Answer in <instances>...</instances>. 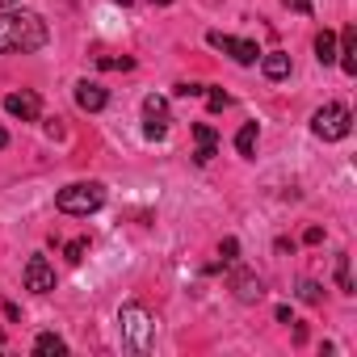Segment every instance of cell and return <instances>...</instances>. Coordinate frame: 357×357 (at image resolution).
<instances>
[{
    "label": "cell",
    "instance_id": "cell-1",
    "mask_svg": "<svg viewBox=\"0 0 357 357\" xmlns=\"http://www.w3.org/2000/svg\"><path fill=\"white\" fill-rule=\"evenodd\" d=\"M47 22L38 13H0V55H34L47 47Z\"/></svg>",
    "mask_w": 357,
    "mask_h": 357
},
{
    "label": "cell",
    "instance_id": "cell-2",
    "mask_svg": "<svg viewBox=\"0 0 357 357\" xmlns=\"http://www.w3.org/2000/svg\"><path fill=\"white\" fill-rule=\"evenodd\" d=\"M118 332H122V344H126L130 353H147V349L155 344V319H151V311L139 307V303H126V307L118 311Z\"/></svg>",
    "mask_w": 357,
    "mask_h": 357
},
{
    "label": "cell",
    "instance_id": "cell-3",
    "mask_svg": "<svg viewBox=\"0 0 357 357\" xmlns=\"http://www.w3.org/2000/svg\"><path fill=\"white\" fill-rule=\"evenodd\" d=\"M55 206L63 215H97L105 206V185L101 181H76L55 194Z\"/></svg>",
    "mask_w": 357,
    "mask_h": 357
},
{
    "label": "cell",
    "instance_id": "cell-4",
    "mask_svg": "<svg viewBox=\"0 0 357 357\" xmlns=\"http://www.w3.org/2000/svg\"><path fill=\"white\" fill-rule=\"evenodd\" d=\"M311 130H315V139H324V143H340V139L353 130V114H349L340 101H328V105H319V109L311 114Z\"/></svg>",
    "mask_w": 357,
    "mask_h": 357
},
{
    "label": "cell",
    "instance_id": "cell-5",
    "mask_svg": "<svg viewBox=\"0 0 357 357\" xmlns=\"http://www.w3.org/2000/svg\"><path fill=\"white\" fill-rule=\"evenodd\" d=\"M206 43L215 47V51H227L236 63H244V68H252L257 59H261V51H257V43H248V38H231V34H219V30H211L206 34Z\"/></svg>",
    "mask_w": 357,
    "mask_h": 357
},
{
    "label": "cell",
    "instance_id": "cell-6",
    "mask_svg": "<svg viewBox=\"0 0 357 357\" xmlns=\"http://www.w3.org/2000/svg\"><path fill=\"white\" fill-rule=\"evenodd\" d=\"M143 118H147V126H143V135L147 139H164L168 135V101L164 97H143Z\"/></svg>",
    "mask_w": 357,
    "mask_h": 357
},
{
    "label": "cell",
    "instance_id": "cell-7",
    "mask_svg": "<svg viewBox=\"0 0 357 357\" xmlns=\"http://www.w3.org/2000/svg\"><path fill=\"white\" fill-rule=\"evenodd\" d=\"M26 290H34V294H51L55 290V269H51L47 257H30L26 261Z\"/></svg>",
    "mask_w": 357,
    "mask_h": 357
},
{
    "label": "cell",
    "instance_id": "cell-8",
    "mask_svg": "<svg viewBox=\"0 0 357 357\" xmlns=\"http://www.w3.org/2000/svg\"><path fill=\"white\" fill-rule=\"evenodd\" d=\"M5 109H9L13 118H22V122H34V118L43 114V101H38V93L22 89V93H9V97H5Z\"/></svg>",
    "mask_w": 357,
    "mask_h": 357
},
{
    "label": "cell",
    "instance_id": "cell-9",
    "mask_svg": "<svg viewBox=\"0 0 357 357\" xmlns=\"http://www.w3.org/2000/svg\"><path fill=\"white\" fill-rule=\"evenodd\" d=\"M105 101H109V93H105L97 80H80V84H76V105H80L84 114H97V109H105Z\"/></svg>",
    "mask_w": 357,
    "mask_h": 357
},
{
    "label": "cell",
    "instance_id": "cell-10",
    "mask_svg": "<svg viewBox=\"0 0 357 357\" xmlns=\"http://www.w3.org/2000/svg\"><path fill=\"white\" fill-rule=\"evenodd\" d=\"M336 63H340L349 76H357V30H353V26H344V30H340V51H336Z\"/></svg>",
    "mask_w": 357,
    "mask_h": 357
},
{
    "label": "cell",
    "instance_id": "cell-11",
    "mask_svg": "<svg viewBox=\"0 0 357 357\" xmlns=\"http://www.w3.org/2000/svg\"><path fill=\"white\" fill-rule=\"evenodd\" d=\"M231 290H236V298H240V303H257V298L265 294L261 278H257V273H248V269H240V273L231 278Z\"/></svg>",
    "mask_w": 357,
    "mask_h": 357
},
{
    "label": "cell",
    "instance_id": "cell-12",
    "mask_svg": "<svg viewBox=\"0 0 357 357\" xmlns=\"http://www.w3.org/2000/svg\"><path fill=\"white\" fill-rule=\"evenodd\" d=\"M261 72H265L269 80H286V76H290V55H286V51H269V55H261Z\"/></svg>",
    "mask_w": 357,
    "mask_h": 357
},
{
    "label": "cell",
    "instance_id": "cell-13",
    "mask_svg": "<svg viewBox=\"0 0 357 357\" xmlns=\"http://www.w3.org/2000/svg\"><path fill=\"white\" fill-rule=\"evenodd\" d=\"M194 135H198V155H194V160H198V164H211V160H215V130H211L206 122H198Z\"/></svg>",
    "mask_w": 357,
    "mask_h": 357
},
{
    "label": "cell",
    "instance_id": "cell-14",
    "mask_svg": "<svg viewBox=\"0 0 357 357\" xmlns=\"http://www.w3.org/2000/svg\"><path fill=\"white\" fill-rule=\"evenodd\" d=\"M315 59L328 68V63H336V34L332 30H324V34H315Z\"/></svg>",
    "mask_w": 357,
    "mask_h": 357
},
{
    "label": "cell",
    "instance_id": "cell-15",
    "mask_svg": "<svg viewBox=\"0 0 357 357\" xmlns=\"http://www.w3.org/2000/svg\"><path fill=\"white\" fill-rule=\"evenodd\" d=\"M34 353H43V357H59V353H68V344H63V336H55V332H38Z\"/></svg>",
    "mask_w": 357,
    "mask_h": 357
},
{
    "label": "cell",
    "instance_id": "cell-16",
    "mask_svg": "<svg viewBox=\"0 0 357 357\" xmlns=\"http://www.w3.org/2000/svg\"><path fill=\"white\" fill-rule=\"evenodd\" d=\"M236 151H240V155H252V151H257V122H244V126H240Z\"/></svg>",
    "mask_w": 357,
    "mask_h": 357
},
{
    "label": "cell",
    "instance_id": "cell-17",
    "mask_svg": "<svg viewBox=\"0 0 357 357\" xmlns=\"http://www.w3.org/2000/svg\"><path fill=\"white\" fill-rule=\"evenodd\" d=\"M97 68H105V72H130V68H135V59H130V55H101V59H97Z\"/></svg>",
    "mask_w": 357,
    "mask_h": 357
},
{
    "label": "cell",
    "instance_id": "cell-18",
    "mask_svg": "<svg viewBox=\"0 0 357 357\" xmlns=\"http://www.w3.org/2000/svg\"><path fill=\"white\" fill-rule=\"evenodd\" d=\"M336 286L344 294H353V278H349V252H336Z\"/></svg>",
    "mask_w": 357,
    "mask_h": 357
},
{
    "label": "cell",
    "instance_id": "cell-19",
    "mask_svg": "<svg viewBox=\"0 0 357 357\" xmlns=\"http://www.w3.org/2000/svg\"><path fill=\"white\" fill-rule=\"evenodd\" d=\"M298 298H303V303H319V298H324V286L307 278V282H298Z\"/></svg>",
    "mask_w": 357,
    "mask_h": 357
},
{
    "label": "cell",
    "instance_id": "cell-20",
    "mask_svg": "<svg viewBox=\"0 0 357 357\" xmlns=\"http://www.w3.org/2000/svg\"><path fill=\"white\" fill-rule=\"evenodd\" d=\"M227 101H231V97H227L223 89H206V105H211V114H219V109H227Z\"/></svg>",
    "mask_w": 357,
    "mask_h": 357
},
{
    "label": "cell",
    "instance_id": "cell-21",
    "mask_svg": "<svg viewBox=\"0 0 357 357\" xmlns=\"http://www.w3.org/2000/svg\"><path fill=\"white\" fill-rule=\"evenodd\" d=\"M84 252H89V240H72V244H68V261H72V265H80Z\"/></svg>",
    "mask_w": 357,
    "mask_h": 357
},
{
    "label": "cell",
    "instance_id": "cell-22",
    "mask_svg": "<svg viewBox=\"0 0 357 357\" xmlns=\"http://www.w3.org/2000/svg\"><path fill=\"white\" fill-rule=\"evenodd\" d=\"M206 84H176V97H202Z\"/></svg>",
    "mask_w": 357,
    "mask_h": 357
},
{
    "label": "cell",
    "instance_id": "cell-23",
    "mask_svg": "<svg viewBox=\"0 0 357 357\" xmlns=\"http://www.w3.org/2000/svg\"><path fill=\"white\" fill-rule=\"evenodd\" d=\"M219 252H223V265H231V261H236V252H240V244H236V240H223V248H219Z\"/></svg>",
    "mask_w": 357,
    "mask_h": 357
},
{
    "label": "cell",
    "instance_id": "cell-24",
    "mask_svg": "<svg viewBox=\"0 0 357 357\" xmlns=\"http://www.w3.org/2000/svg\"><path fill=\"white\" fill-rule=\"evenodd\" d=\"M286 9H294V13H311V0H282Z\"/></svg>",
    "mask_w": 357,
    "mask_h": 357
},
{
    "label": "cell",
    "instance_id": "cell-25",
    "mask_svg": "<svg viewBox=\"0 0 357 357\" xmlns=\"http://www.w3.org/2000/svg\"><path fill=\"white\" fill-rule=\"evenodd\" d=\"M303 240H307V244H319V240H324V227H307V236H303Z\"/></svg>",
    "mask_w": 357,
    "mask_h": 357
},
{
    "label": "cell",
    "instance_id": "cell-26",
    "mask_svg": "<svg viewBox=\"0 0 357 357\" xmlns=\"http://www.w3.org/2000/svg\"><path fill=\"white\" fill-rule=\"evenodd\" d=\"M5 147H9V135H5V130H0V151H5Z\"/></svg>",
    "mask_w": 357,
    "mask_h": 357
},
{
    "label": "cell",
    "instance_id": "cell-27",
    "mask_svg": "<svg viewBox=\"0 0 357 357\" xmlns=\"http://www.w3.org/2000/svg\"><path fill=\"white\" fill-rule=\"evenodd\" d=\"M17 5V0H0V9H13Z\"/></svg>",
    "mask_w": 357,
    "mask_h": 357
},
{
    "label": "cell",
    "instance_id": "cell-28",
    "mask_svg": "<svg viewBox=\"0 0 357 357\" xmlns=\"http://www.w3.org/2000/svg\"><path fill=\"white\" fill-rule=\"evenodd\" d=\"M155 5H172V0H155Z\"/></svg>",
    "mask_w": 357,
    "mask_h": 357
},
{
    "label": "cell",
    "instance_id": "cell-29",
    "mask_svg": "<svg viewBox=\"0 0 357 357\" xmlns=\"http://www.w3.org/2000/svg\"><path fill=\"white\" fill-rule=\"evenodd\" d=\"M122 5H135V0H122Z\"/></svg>",
    "mask_w": 357,
    "mask_h": 357
}]
</instances>
